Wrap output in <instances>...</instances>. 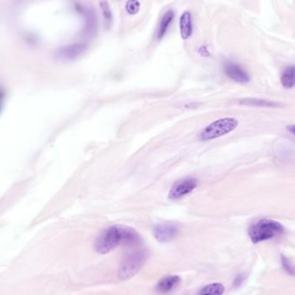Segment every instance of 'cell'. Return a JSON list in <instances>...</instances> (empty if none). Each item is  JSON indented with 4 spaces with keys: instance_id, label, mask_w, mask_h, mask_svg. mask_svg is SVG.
Wrapping results in <instances>:
<instances>
[{
    "instance_id": "8fae6325",
    "label": "cell",
    "mask_w": 295,
    "mask_h": 295,
    "mask_svg": "<svg viewBox=\"0 0 295 295\" xmlns=\"http://www.w3.org/2000/svg\"><path fill=\"white\" fill-rule=\"evenodd\" d=\"M175 19V12L173 10H168L164 12L159 22L157 30L156 32V38L157 41H161L168 34L172 23Z\"/></svg>"
},
{
    "instance_id": "d6986e66",
    "label": "cell",
    "mask_w": 295,
    "mask_h": 295,
    "mask_svg": "<svg viewBox=\"0 0 295 295\" xmlns=\"http://www.w3.org/2000/svg\"><path fill=\"white\" fill-rule=\"evenodd\" d=\"M242 275L241 274H240V275H238V276L236 277V279L235 280V282H234V284L236 285H239V284H241L242 282H243V279H242Z\"/></svg>"
},
{
    "instance_id": "9a60e30c",
    "label": "cell",
    "mask_w": 295,
    "mask_h": 295,
    "mask_svg": "<svg viewBox=\"0 0 295 295\" xmlns=\"http://www.w3.org/2000/svg\"><path fill=\"white\" fill-rule=\"evenodd\" d=\"M100 6L105 26V27L110 28L113 22V11L110 9V5H109L106 0H100Z\"/></svg>"
},
{
    "instance_id": "7c38bea8",
    "label": "cell",
    "mask_w": 295,
    "mask_h": 295,
    "mask_svg": "<svg viewBox=\"0 0 295 295\" xmlns=\"http://www.w3.org/2000/svg\"><path fill=\"white\" fill-rule=\"evenodd\" d=\"M179 26H180V36L183 40H188L193 34V16L190 11H185L180 16L179 20Z\"/></svg>"
},
{
    "instance_id": "ffe728a7",
    "label": "cell",
    "mask_w": 295,
    "mask_h": 295,
    "mask_svg": "<svg viewBox=\"0 0 295 295\" xmlns=\"http://www.w3.org/2000/svg\"><path fill=\"white\" fill-rule=\"evenodd\" d=\"M287 130L289 131L292 135L295 136V124H292V125H288L287 126Z\"/></svg>"
},
{
    "instance_id": "ac0fdd59",
    "label": "cell",
    "mask_w": 295,
    "mask_h": 295,
    "mask_svg": "<svg viewBox=\"0 0 295 295\" xmlns=\"http://www.w3.org/2000/svg\"><path fill=\"white\" fill-rule=\"evenodd\" d=\"M6 100V91L3 86H0V113H2Z\"/></svg>"
},
{
    "instance_id": "9c48e42d",
    "label": "cell",
    "mask_w": 295,
    "mask_h": 295,
    "mask_svg": "<svg viewBox=\"0 0 295 295\" xmlns=\"http://www.w3.org/2000/svg\"><path fill=\"white\" fill-rule=\"evenodd\" d=\"M78 9L81 15L84 16L86 23L84 34L88 38L94 36L98 30V20L95 11H94V9L85 6H79Z\"/></svg>"
},
{
    "instance_id": "6da1fadb",
    "label": "cell",
    "mask_w": 295,
    "mask_h": 295,
    "mask_svg": "<svg viewBox=\"0 0 295 295\" xmlns=\"http://www.w3.org/2000/svg\"><path fill=\"white\" fill-rule=\"evenodd\" d=\"M132 247L142 244V238L137 231L124 226H114L106 229L98 236L94 248L100 254H107L119 245Z\"/></svg>"
},
{
    "instance_id": "5bb4252c",
    "label": "cell",
    "mask_w": 295,
    "mask_h": 295,
    "mask_svg": "<svg viewBox=\"0 0 295 295\" xmlns=\"http://www.w3.org/2000/svg\"><path fill=\"white\" fill-rule=\"evenodd\" d=\"M240 104L248 106H255V107L275 108L280 107L281 104L274 102L271 100H261V99H244L240 101Z\"/></svg>"
},
{
    "instance_id": "30bf717a",
    "label": "cell",
    "mask_w": 295,
    "mask_h": 295,
    "mask_svg": "<svg viewBox=\"0 0 295 295\" xmlns=\"http://www.w3.org/2000/svg\"><path fill=\"white\" fill-rule=\"evenodd\" d=\"M180 277L178 275H167L159 281L156 285V292L160 294H168L177 288L180 283Z\"/></svg>"
},
{
    "instance_id": "2e32d148",
    "label": "cell",
    "mask_w": 295,
    "mask_h": 295,
    "mask_svg": "<svg viewBox=\"0 0 295 295\" xmlns=\"http://www.w3.org/2000/svg\"><path fill=\"white\" fill-rule=\"evenodd\" d=\"M225 292V287L220 283H212V284L207 285L203 287L199 295H222Z\"/></svg>"
},
{
    "instance_id": "ba28073f",
    "label": "cell",
    "mask_w": 295,
    "mask_h": 295,
    "mask_svg": "<svg viewBox=\"0 0 295 295\" xmlns=\"http://www.w3.org/2000/svg\"><path fill=\"white\" fill-rule=\"evenodd\" d=\"M86 49L87 45L86 43H72L61 48L57 53V57L63 61H72L81 57L86 51Z\"/></svg>"
},
{
    "instance_id": "4fadbf2b",
    "label": "cell",
    "mask_w": 295,
    "mask_h": 295,
    "mask_svg": "<svg viewBox=\"0 0 295 295\" xmlns=\"http://www.w3.org/2000/svg\"><path fill=\"white\" fill-rule=\"evenodd\" d=\"M281 83L286 89L292 88L295 86V65H290L283 70Z\"/></svg>"
},
{
    "instance_id": "8992f818",
    "label": "cell",
    "mask_w": 295,
    "mask_h": 295,
    "mask_svg": "<svg viewBox=\"0 0 295 295\" xmlns=\"http://www.w3.org/2000/svg\"><path fill=\"white\" fill-rule=\"evenodd\" d=\"M154 236L160 243H169L176 238L180 232V227L172 223L158 224L154 227Z\"/></svg>"
},
{
    "instance_id": "3957f363",
    "label": "cell",
    "mask_w": 295,
    "mask_h": 295,
    "mask_svg": "<svg viewBox=\"0 0 295 295\" xmlns=\"http://www.w3.org/2000/svg\"><path fill=\"white\" fill-rule=\"evenodd\" d=\"M248 232L251 241L257 244L281 236L284 232V228L275 220L263 218L252 224Z\"/></svg>"
},
{
    "instance_id": "5b68a950",
    "label": "cell",
    "mask_w": 295,
    "mask_h": 295,
    "mask_svg": "<svg viewBox=\"0 0 295 295\" xmlns=\"http://www.w3.org/2000/svg\"><path fill=\"white\" fill-rule=\"evenodd\" d=\"M198 186V180L193 177H187L174 183L170 188L169 198L172 200L181 199L192 193Z\"/></svg>"
},
{
    "instance_id": "7a4b0ae2",
    "label": "cell",
    "mask_w": 295,
    "mask_h": 295,
    "mask_svg": "<svg viewBox=\"0 0 295 295\" xmlns=\"http://www.w3.org/2000/svg\"><path fill=\"white\" fill-rule=\"evenodd\" d=\"M118 268V276L121 281H126L135 276L147 262L148 253L142 244L129 247Z\"/></svg>"
},
{
    "instance_id": "e0dca14e",
    "label": "cell",
    "mask_w": 295,
    "mask_h": 295,
    "mask_svg": "<svg viewBox=\"0 0 295 295\" xmlns=\"http://www.w3.org/2000/svg\"><path fill=\"white\" fill-rule=\"evenodd\" d=\"M282 265L284 267L285 270L288 273V274H291V275H293L295 276V269L292 265H291V263L288 262L287 258L285 257V256H282Z\"/></svg>"
},
{
    "instance_id": "277c9868",
    "label": "cell",
    "mask_w": 295,
    "mask_h": 295,
    "mask_svg": "<svg viewBox=\"0 0 295 295\" xmlns=\"http://www.w3.org/2000/svg\"><path fill=\"white\" fill-rule=\"evenodd\" d=\"M238 126V121L234 118H225L212 122L202 130L199 135V141L208 142L217 139L233 132Z\"/></svg>"
},
{
    "instance_id": "52a82bcc",
    "label": "cell",
    "mask_w": 295,
    "mask_h": 295,
    "mask_svg": "<svg viewBox=\"0 0 295 295\" xmlns=\"http://www.w3.org/2000/svg\"><path fill=\"white\" fill-rule=\"evenodd\" d=\"M224 71L229 78L236 83L246 84L250 81L247 71L236 62H227L224 66Z\"/></svg>"
}]
</instances>
